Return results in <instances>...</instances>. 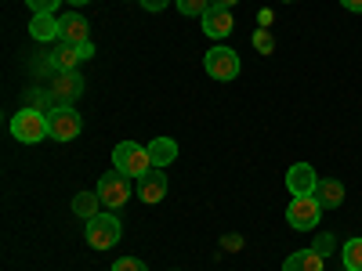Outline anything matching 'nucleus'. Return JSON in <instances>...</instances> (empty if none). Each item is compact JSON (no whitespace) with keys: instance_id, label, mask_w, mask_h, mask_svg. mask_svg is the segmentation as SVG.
<instances>
[{"instance_id":"nucleus-1","label":"nucleus","mask_w":362,"mask_h":271,"mask_svg":"<svg viewBox=\"0 0 362 271\" xmlns=\"http://www.w3.org/2000/svg\"><path fill=\"white\" fill-rule=\"evenodd\" d=\"M112 167L127 177H145L153 170V156H148V145H134V141H119L112 148Z\"/></svg>"},{"instance_id":"nucleus-2","label":"nucleus","mask_w":362,"mask_h":271,"mask_svg":"<svg viewBox=\"0 0 362 271\" xmlns=\"http://www.w3.org/2000/svg\"><path fill=\"white\" fill-rule=\"evenodd\" d=\"M11 138L22 145H37L44 138H51L47 131V112L44 109H18L11 116Z\"/></svg>"},{"instance_id":"nucleus-3","label":"nucleus","mask_w":362,"mask_h":271,"mask_svg":"<svg viewBox=\"0 0 362 271\" xmlns=\"http://www.w3.org/2000/svg\"><path fill=\"white\" fill-rule=\"evenodd\" d=\"M98 199H102V206H109V210H119L127 199H131V177L127 174H119L116 167L109 170V174H102V181H98Z\"/></svg>"},{"instance_id":"nucleus-4","label":"nucleus","mask_w":362,"mask_h":271,"mask_svg":"<svg viewBox=\"0 0 362 271\" xmlns=\"http://www.w3.org/2000/svg\"><path fill=\"white\" fill-rule=\"evenodd\" d=\"M80 95H83V80H80L73 69H69V73H54L51 83H47V98H51L54 109H69Z\"/></svg>"},{"instance_id":"nucleus-5","label":"nucleus","mask_w":362,"mask_h":271,"mask_svg":"<svg viewBox=\"0 0 362 271\" xmlns=\"http://www.w3.org/2000/svg\"><path fill=\"white\" fill-rule=\"evenodd\" d=\"M319 217H322V206H319L315 195H293L290 206H286V221L297 231H312L319 224Z\"/></svg>"},{"instance_id":"nucleus-6","label":"nucleus","mask_w":362,"mask_h":271,"mask_svg":"<svg viewBox=\"0 0 362 271\" xmlns=\"http://www.w3.org/2000/svg\"><path fill=\"white\" fill-rule=\"evenodd\" d=\"M203 66H206L210 80H221V83H228V80H235V76H239V54H235L232 47L218 44V47H210V51H206Z\"/></svg>"},{"instance_id":"nucleus-7","label":"nucleus","mask_w":362,"mask_h":271,"mask_svg":"<svg viewBox=\"0 0 362 271\" xmlns=\"http://www.w3.org/2000/svg\"><path fill=\"white\" fill-rule=\"evenodd\" d=\"M119 235H124V228H119V221L112 214H98L87 221V243L95 250H112L119 243Z\"/></svg>"},{"instance_id":"nucleus-8","label":"nucleus","mask_w":362,"mask_h":271,"mask_svg":"<svg viewBox=\"0 0 362 271\" xmlns=\"http://www.w3.org/2000/svg\"><path fill=\"white\" fill-rule=\"evenodd\" d=\"M87 58H95V44H58L54 51H51V69L54 73H69V69H76L80 62H87Z\"/></svg>"},{"instance_id":"nucleus-9","label":"nucleus","mask_w":362,"mask_h":271,"mask_svg":"<svg viewBox=\"0 0 362 271\" xmlns=\"http://www.w3.org/2000/svg\"><path fill=\"white\" fill-rule=\"evenodd\" d=\"M47 131H51L54 141H73V138H80V131H83L80 112H73V109H51V112H47Z\"/></svg>"},{"instance_id":"nucleus-10","label":"nucleus","mask_w":362,"mask_h":271,"mask_svg":"<svg viewBox=\"0 0 362 271\" xmlns=\"http://www.w3.org/2000/svg\"><path fill=\"white\" fill-rule=\"evenodd\" d=\"M286 188H290V195H315V188H319L315 167L312 163H293L286 170Z\"/></svg>"},{"instance_id":"nucleus-11","label":"nucleus","mask_w":362,"mask_h":271,"mask_svg":"<svg viewBox=\"0 0 362 271\" xmlns=\"http://www.w3.org/2000/svg\"><path fill=\"white\" fill-rule=\"evenodd\" d=\"M232 25H235V18H232V11L221 8V4H214V8L203 15V33H206L210 40H225V37L232 33Z\"/></svg>"},{"instance_id":"nucleus-12","label":"nucleus","mask_w":362,"mask_h":271,"mask_svg":"<svg viewBox=\"0 0 362 271\" xmlns=\"http://www.w3.org/2000/svg\"><path fill=\"white\" fill-rule=\"evenodd\" d=\"M167 195V174L160 167H153L145 177H138V199L141 203H160Z\"/></svg>"},{"instance_id":"nucleus-13","label":"nucleus","mask_w":362,"mask_h":271,"mask_svg":"<svg viewBox=\"0 0 362 271\" xmlns=\"http://www.w3.org/2000/svg\"><path fill=\"white\" fill-rule=\"evenodd\" d=\"M315 199L322 210H337L344 203V185L337 177H319V188H315Z\"/></svg>"},{"instance_id":"nucleus-14","label":"nucleus","mask_w":362,"mask_h":271,"mask_svg":"<svg viewBox=\"0 0 362 271\" xmlns=\"http://www.w3.org/2000/svg\"><path fill=\"white\" fill-rule=\"evenodd\" d=\"M87 33H90L87 18H83L80 11H73V15L62 18V37H58V40H62V44H87V40H90Z\"/></svg>"},{"instance_id":"nucleus-15","label":"nucleus","mask_w":362,"mask_h":271,"mask_svg":"<svg viewBox=\"0 0 362 271\" xmlns=\"http://www.w3.org/2000/svg\"><path fill=\"white\" fill-rule=\"evenodd\" d=\"M29 37L33 40H58L62 37V18H54V15H33V22H29Z\"/></svg>"},{"instance_id":"nucleus-16","label":"nucleus","mask_w":362,"mask_h":271,"mask_svg":"<svg viewBox=\"0 0 362 271\" xmlns=\"http://www.w3.org/2000/svg\"><path fill=\"white\" fill-rule=\"evenodd\" d=\"M283 271H322V253L319 250H297L283 260Z\"/></svg>"},{"instance_id":"nucleus-17","label":"nucleus","mask_w":362,"mask_h":271,"mask_svg":"<svg viewBox=\"0 0 362 271\" xmlns=\"http://www.w3.org/2000/svg\"><path fill=\"white\" fill-rule=\"evenodd\" d=\"M148 156H153V167H170L177 159V141L174 138H153L148 141Z\"/></svg>"},{"instance_id":"nucleus-18","label":"nucleus","mask_w":362,"mask_h":271,"mask_svg":"<svg viewBox=\"0 0 362 271\" xmlns=\"http://www.w3.org/2000/svg\"><path fill=\"white\" fill-rule=\"evenodd\" d=\"M98 206H102L98 192H80V195H73V214H76V217H83V221L98 217V214H102Z\"/></svg>"},{"instance_id":"nucleus-19","label":"nucleus","mask_w":362,"mask_h":271,"mask_svg":"<svg viewBox=\"0 0 362 271\" xmlns=\"http://www.w3.org/2000/svg\"><path fill=\"white\" fill-rule=\"evenodd\" d=\"M341 257H344V271H362V239H348Z\"/></svg>"},{"instance_id":"nucleus-20","label":"nucleus","mask_w":362,"mask_h":271,"mask_svg":"<svg viewBox=\"0 0 362 271\" xmlns=\"http://www.w3.org/2000/svg\"><path fill=\"white\" fill-rule=\"evenodd\" d=\"M210 8H214V0H177V11L189 15V18H199V22H203V15Z\"/></svg>"},{"instance_id":"nucleus-21","label":"nucleus","mask_w":362,"mask_h":271,"mask_svg":"<svg viewBox=\"0 0 362 271\" xmlns=\"http://www.w3.org/2000/svg\"><path fill=\"white\" fill-rule=\"evenodd\" d=\"M25 4L33 15H54V8L62 4V0H25Z\"/></svg>"},{"instance_id":"nucleus-22","label":"nucleus","mask_w":362,"mask_h":271,"mask_svg":"<svg viewBox=\"0 0 362 271\" xmlns=\"http://www.w3.org/2000/svg\"><path fill=\"white\" fill-rule=\"evenodd\" d=\"M112 271H148V267H145V260H138V257H119V260L112 264Z\"/></svg>"},{"instance_id":"nucleus-23","label":"nucleus","mask_w":362,"mask_h":271,"mask_svg":"<svg viewBox=\"0 0 362 271\" xmlns=\"http://www.w3.org/2000/svg\"><path fill=\"white\" fill-rule=\"evenodd\" d=\"M141 8H145V11H163L167 0H141Z\"/></svg>"},{"instance_id":"nucleus-24","label":"nucleus","mask_w":362,"mask_h":271,"mask_svg":"<svg viewBox=\"0 0 362 271\" xmlns=\"http://www.w3.org/2000/svg\"><path fill=\"white\" fill-rule=\"evenodd\" d=\"M329 246H334V239H329V235H322V239H319V246H312V250H319V253L326 257V250H329Z\"/></svg>"},{"instance_id":"nucleus-25","label":"nucleus","mask_w":362,"mask_h":271,"mask_svg":"<svg viewBox=\"0 0 362 271\" xmlns=\"http://www.w3.org/2000/svg\"><path fill=\"white\" fill-rule=\"evenodd\" d=\"M257 47L268 54V51H272V37H268V33H257Z\"/></svg>"},{"instance_id":"nucleus-26","label":"nucleus","mask_w":362,"mask_h":271,"mask_svg":"<svg viewBox=\"0 0 362 271\" xmlns=\"http://www.w3.org/2000/svg\"><path fill=\"white\" fill-rule=\"evenodd\" d=\"M341 4H344L348 11H362V0H341Z\"/></svg>"},{"instance_id":"nucleus-27","label":"nucleus","mask_w":362,"mask_h":271,"mask_svg":"<svg viewBox=\"0 0 362 271\" xmlns=\"http://www.w3.org/2000/svg\"><path fill=\"white\" fill-rule=\"evenodd\" d=\"M214 4H221V8H232V4H239V0H214Z\"/></svg>"},{"instance_id":"nucleus-28","label":"nucleus","mask_w":362,"mask_h":271,"mask_svg":"<svg viewBox=\"0 0 362 271\" xmlns=\"http://www.w3.org/2000/svg\"><path fill=\"white\" fill-rule=\"evenodd\" d=\"M69 4H73V8H83V4H90V0H69Z\"/></svg>"},{"instance_id":"nucleus-29","label":"nucleus","mask_w":362,"mask_h":271,"mask_svg":"<svg viewBox=\"0 0 362 271\" xmlns=\"http://www.w3.org/2000/svg\"><path fill=\"white\" fill-rule=\"evenodd\" d=\"M283 4H293V0H283Z\"/></svg>"}]
</instances>
